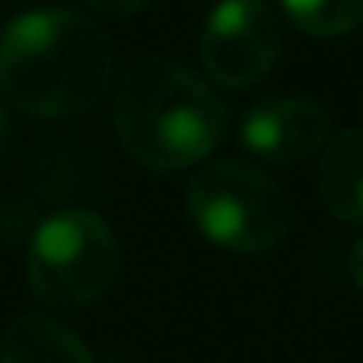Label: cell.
Masks as SVG:
<instances>
[{
    "label": "cell",
    "mask_w": 363,
    "mask_h": 363,
    "mask_svg": "<svg viewBox=\"0 0 363 363\" xmlns=\"http://www.w3.org/2000/svg\"><path fill=\"white\" fill-rule=\"evenodd\" d=\"M85 4H92L96 11L113 14V18H130V14H138V11L148 7V0H85Z\"/></svg>",
    "instance_id": "cell-10"
},
{
    "label": "cell",
    "mask_w": 363,
    "mask_h": 363,
    "mask_svg": "<svg viewBox=\"0 0 363 363\" xmlns=\"http://www.w3.org/2000/svg\"><path fill=\"white\" fill-rule=\"evenodd\" d=\"M350 279H353V286L363 293V237L353 243V250H350Z\"/></svg>",
    "instance_id": "cell-11"
},
{
    "label": "cell",
    "mask_w": 363,
    "mask_h": 363,
    "mask_svg": "<svg viewBox=\"0 0 363 363\" xmlns=\"http://www.w3.org/2000/svg\"><path fill=\"white\" fill-rule=\"evenodd\" d=\"M318 194L335 219L363 226V127L328 138L318 166Z\"/></svg>",
    "instance_id": "cell-7"
},
{
    "label": "cell",
    "mask_w": 363,
    "mask_h": 363,
    "mask_svg": "<svg viewBox=\"0 0 363 363\" xmlns=\"http://www.w3.org/2000/svg\"><path fill=\"white\" fill-rule=\"evenodd\" d=\"M110 363H130V360H110Z\"/></svg>",
    "instance_id": "cell-13"
},
{
    "label": "cell",
    "mask_w": 363,
    "mask_h": 363,
    "mask_svg": "<svg viewBox=\"0 0 363 363\" xmlns=\"http://www.w3.org/2000/svg\"><path fill=\"white\" fill-rule=\"evenodd\" d=\"M0 363H96L67 325L46 314H21L0 335Z\"/></svg>",
    "instance_id": "cell-8"
},
{
    "label": "cell",
    "mask_w": 363,
    "mask_h": 363,
    "mask_svg": "<svg viewBox=\"0 0 363 363\" xmlns=\"http://www.w3.org/2000/svg\"><path fill=\"white\" fill-rule=\"evenodd\" d=\"M4 148H7V117H4V106H0V159H4Z\"/></svg>",
    "instance_id": "cell-12"
},
{
    "label": "cell",
    "mask_w": 363,
    "mask_h": 363,
    "mask_svg": "<svg viewBox=\"0 0 363 363\" xmlns=\"http://www.w3.org/2000/svg\"><path fill=\"white\" fill-rule=\"evenodd\" d=\"M282 53V28L264 0H219L201 32V64L223 89L257 85Z\"/></svg>",
    "instance_id": "cell-5"
},
{
    "label": "cell",
    "mask_w": 363,
    "mask_h": 363,
    "mask_svg": "<svg viewBox=\"0 0 363 363\" xmlns=\"http://www.w3.org/2000/svg\"><path fill=\"white\" fill-rule=\"evenodd\" d=\"M113 127L121 148L138 166L177 173L219 148L226 138V106L191 67L148 57L123 74Z\"/></svg>",
    "instance_id": "cell-2"
},
{
    "label": "cell",
    "mask_w": 363,
    "mask_h": 363,
    "mask_svg": "<svg viewBox=\"0 0 363 363\" xmlns=\"http://www.w3.org/2000/svg\"><path fill=\"white\" fill-rule=\"evenodd\" d=\"M296 28L314 39H339L363 25V0H279Z\"/></svg>",
    "instance_id": "cell-9"
},
{
    "label": "cell",
    "mask_w": 363,
    "mask_h": 363,
    "mask_svg": "<svg viewBox=\"0 0 363 363\" xmlns=\"http://www.w3.org/2000/svg\"><path fill=\"white\" fill-rule=\"evenodd\" d=\"M113 82L106 28L71 7L18 14L0 32V96L35 121H71L99 106Z\"/></svg>",
    "instance_id": "cell-1"
},
{
    "label": "cell",
    "mask_w": 363,
    "mask_h": 363,
    "mask_svg": "<svg viewBox=\"0 0 363 363\" xmlns=\"http://www.w3.org/2000/svg\"><path fill=\"white\" fill-rule=\"evenodd\" d=\"M332 138V117L321 103L303 96L264 99L240 121L243 148L268 162H300L321 152Z\"/></svg>",
    "instance_id": "cell-6"
},
{
    "label": "cell",
    "mask_w": 363,
    "mask_h": 363,
    "mask_svg": "<svg viewBox=\"0 0 363 363\" xmlns=\"http://www.w3.org/2000/svg\"><path fill=\"white\" fill-rule=\"evenodd\" d=\"M187 216L208 243L233 254H264L289 233V198L257 166L219 159L187 184Z\"/></svg>",
    "instance_id": "cell-3"
},
{
    "label": "cell",
    "mask_w": 363,
    "mask_h": 363,
    "mask_svg": "<svg viewBox=\"0 0 363 363\" xmlns=\"http://www.w3.org/2000/svg\"><path fill=\"white\" fill-rule=\"evenodd\" d=\"M28 286L57 311L96 303L121 272V240L113 226L89 208L50 216L28 243Z\"/></svg>",
    "instance_id": "cell-4"
}]
</instances>
